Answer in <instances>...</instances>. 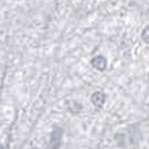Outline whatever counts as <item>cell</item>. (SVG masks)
<instances>
[{"label":"cell","mask_w":149,"mask_h":149,"mask_svg":"<svg viewBox=\"0 0 149 149\" xmlns=\"http://www.w3.org/2000/svg\"><path fill=\"white\" fill-rule=\"evenodd\" d=\"M91 64L94 68H97V71H104L105 67H107V60L102 55H97V56H94L92 58Z\"/></svg>","instance_id":"obj_1"},{"label":"cell","mask_w":149,"mask_h":149,"mask_svg":"<svg viewBox=\"0 0 149 149\" xmlns=\"http://www.w3.org/2000/svg\"><path fill=\"white\" fill-rule=\"evenodd\" d=\"M91 101H92V103L97 107V108H101L103 103H104L105 101V95L103 92H101V91H97V92H94L93 94H92V97H91Z\"/></svg>","instance_id":"obj_2"},{"label":"cell","mask_w":149,"mask_h":149,"mask_svg":"<svg viewBox=\"0 0 149 149\" xmlns=\"http://www.w3.org/2000/svg\"><path fill=\"white\" fill-rule=\"evenodd\" d=\"M141 37L143 38V40H145L146 43H148V28H145L143 33L141 34Z\"/></svg>","instance_id":"obj_3"},{"label":"cell","mask_w":149,"mask_h":149,"mask_svg":"<svg viewBox=\"0 0 149 149\" xmlns=\"http://www.w3.org/2000/svg\"><path fill=\"white\" fill-rule=\"evenodd\" d=\"M0 149H3V147H2V145L0 143Z\"/></svg>","instance_id":"obj_4"},{"label":"cell","mask_w":149,"mask_h":149,"mask_svg":"<svg viewBox=\"0 0 149 149\" xmlns=\"http://www.w3.org/2000/svg\"><path fill=\"white\" fill-rule=\"evenodd\" d=\"M35 149H38V148H35Z\"/></svg>","instance_id":"obj_5"}]
</instances>
